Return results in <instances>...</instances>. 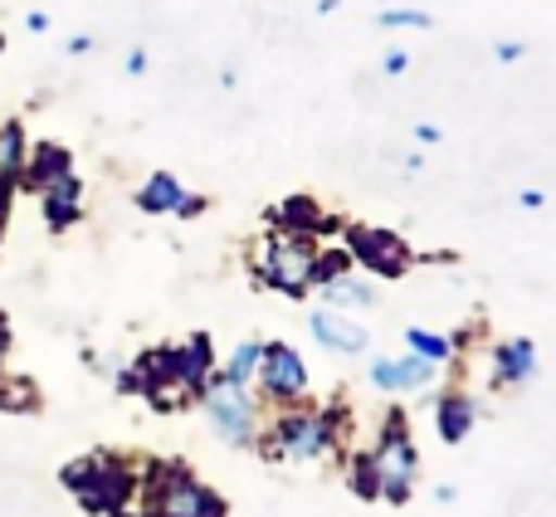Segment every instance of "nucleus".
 <instances>
[{"mask_svg": "<svg viewBox=\"0 0 556 517\" xmlns=\"http://www.w3.org/2000/svg\"><path fill=\"white\" fill-rule=\"evenodd\" d=\"M346 489L362 503H381V469H376L371 450H352V459H346Z\"/></svg>", "mask_w": 556, "mask_h": 517, "instance_id": "nucleus-21", "label": "nucleus"}, {"mask_svg": "<svg viewBox=\"0 0 556 517\" xmlns=\"http://www.w3.org/2000/svg\"><path fill=\"white\" fill-rule=\"evenodd\" d=\"M205 205H211V201H205V196L186 191V201L176 205V220H195V215H205Z\"/></svg>", "mask_w": 556, "mask_h": 517, "instance_id": "nucleus-28", "label": "nucleus"}, {"mask_svg": "<svg viewBox=\"0 0 556 517\" xmlns=\"http://www.w3.org/2000/svg\"><path fill=\"white\" fill-rule=\"evenodd\" d=\"M181 201H186V186L176 181L172 172L147 176V186L137 191V211H147V215H176V205Z\"/></svg>", "mask_w": 556, "mask_h": 517, "instance_id": "nucleus-18", "label": "nucleus"}, {"mask_svg": "<svg viewBox=\"0 0 556 517\" xmlns=\"http://www.w3.org/2000/svg\"><path fill=\"white\" fill-rule=\"evenodd\" d=\"M260 352H264V342H240L230 352V362L220 366V376L230 386H244V391H250L254 386V371H260Z\"/></svg>", "mask_w": 556, "mask_h": 517, "instance_id": "nucleus-24", "label": "nucleus"}, {"mask_svg": "<svg viewBox=\"0 0 556 517\" xmlns=\"http://www.w3.org/2000/svg\"><path fill=\"white\" fill-rule=\"evenodd\" d=\"M323 298H327V307H376V283L371 278H356V268H352V274L323 283Z\"/></svg>", "mask_w": 556, "mask_h": 517, "instance_id": "nucleus-19", "label": "nucleus"}, {"mask_svg": "<svg viewBox=\"0 0 556 517\" xmlns=\"http://www.w3.org/2000/svg\"><path fill=\"white\" fill-rule=\"evenodd\" d=\"M254 381H260V391L269 395L274 405H298V401H307V362H303V356H298L288 342H264Z\"/></svg>", "mask_w": 556, "mask_h": 517, "instance_id": "nucleus-9", "label": "nucleus"}, {"mask_svg": "<svg viewBox=\"0 0 556 517\" xmlns=\"http://www.w3.org/2000/svg\"><path fill=\"white\" fill-rule=\"evenodd\" d=\"M415 137H420V142H430V147H434V142H440V137H444V133H440V127H434V123H420V127H415Z\"/></svg>", "mask_w": 556, "mask_h": 517, "instance_id": "nucleus-34", "label": "nucleus"}, {"mask_svg": "<svg viewBox=\"0 0 556 517\" xmlns=\"http://www.w3.org/2000/svg\"><path fill=\"white\" fill-rule=\"evenodd\" d=\"M59 483L74 493L88 517H137V464L117 450L78 454L59 469Z\"/></svg>", "mask_w": 556, "mask_h": 517, "instance_id": "nucleus-2", "label": "nucleus"}, {"mask_svg": "<svg viewBox=\"0 0 556 517\" xmlns=\"http://www.w3.org/2000/svg\"><path fill=\"white\" fill-rule=\"evenodd\" d=\"M10 342H15V337H10V317L0 313V371H5V356H10Z\"/></svg>", "mask_w": 556, "mask_h": 517, "instance_id": "nucleus-32", "label": "nucleus"}, {"mask_svg": "<svg viewBox=\"0 0 556 517\" xmlns=\"http://www.w3.org/2000/svg\"><path fill=\"white\" fill-rule=\"evenodd\" d=\"M381 68H386V74H405V68H410V54H405V49H391Z\"/></svg>", "mask_w": 556, "mask_h": 517, "instance_id": "nucleus-30", "label": "nucleus"}, {"mask_svg": "<svg viewBox=\"0 0 556 517\" xmlns=\"http://www.w3.org/2000/svg\"><path fill=\"white\" fill-rule=\"evenodd\" d=\"M25 156H29L25 123H20V117H5V123H0V176H10V181L20 186V166H25Z\"/></svg>", "mask_w": 556, "mask_h": 517, "instance_id": "nucleus-20", "label": "nucleus"}, {"mask_svg": "<svg viewBox=\"0 0 556 517\" xmlns=\"http://www.w3.org/2000/svg\"><path fill=\"white\" fill-rule=\"evenodd\" d=\"M64 172H74V152H68L64 142H35L25 156V166H20V186L25 191H45L49 181H59Z\"/></svg>", "mask_w": 556, "mask_h": 517, "instance_id": "nucleus-15", "label": "nucleus"}, {"mask_svg": "<svg viewBox=\"0 0 556 517\" xmlns=\"http://www.w3.org/2000/svg\"><path fill=\"white\" fill-rule=\"evenodd\" d=\"M434 376H440V362L420 352H405L391 362V395H415V391H430Z\"/></svg>", "mask_w": 556, "mask_h": 517, "instance_id": "nucleus-17", "label": "nucleus"}, {"mask_svg": "<svg viewBox=\"0 0 556 517\" xmlns=\"http://www.w3.org/2000/svg\"><path fill=\"white\" fill-rule=\"evenodd\" d=\"M123 68H127V74H132V78H142V74H147V49H132Z\"/></svg>", "mask_w": 556, "mask_h": 517, "instance_id": "nucleus-31", "label": "nucleus"}, {"mask_svg": "<svg viewBox=\"0 0 556 517\" xmlns=\"http://www.w3.org/2000/svg\"><path fill=\"white\" fill-rule=\"evenodd\" d=\"M0 411L35 415L39 411V386L29 381V376H5V371H0Z\"/></svg>", "mask_w": 556, "mask_h": 517, "instance_id": "nucleus-22", "label": "nucleus"}, {"mask_svg": "<svg viewBox=\"0 0 556 517\" xmlns=\"http://www.w3.org/2000/svg\"><path fill=\"white\" fill-rule=\"evenodd\" d=\"M473 425H479V401H473L469 391H459V386H450V391L434 401V434H440L444 444H464L473 434Z\"/></svg>", "mask_w": 556, "mask_h": 517, "instance_id": "nucleus-14", "label": "nucleus"}, {"mask_svg": "<svg viewBox=\"0 0 556 517\" xmlns=\"http://www.w3.org/2000/svg\"><path fill=\"white\" fill-rule=\"evenodd\" d=\"M137 517H230L225 493L195 479L181 459H142L137 464Z\"/></svg>", "mask_w": 556, "mask_h": 517, "instance_id": "nucleus-1", "label": "nucleus"}, {"mask_svg": "<svg viewBox=\"0 0 556 517\" xmlns=\"http://www.w3.org/2000/svg\"><path fill=\"white\" fill-rule=\"evenodd\" d=\"M64 49H68V54H88V49H93V39H88V35H74Z\"/></svg>", "mask_w": 556, "mask_h": 517, "instance_id": "nucleus-35", "label": "nucleus"}, {"mask_svg": "<svg viewBox=\"0 0 556 517\" xmlns=\"http://www.w3.org/2000/svg\"><path fill=\"white\" fill-rule=\"evenodd\" d=\"M493 54H498V64H518V59L528 54V45H522V39H503V45L493 49Z\"/></svg>", "mask_w": 556, "mask_h": 517, "instance_id": "nucleus-29", "label": "nucleus"}, {"mask_svg": "<svg viewBox=\"0 0 556 517\" xmlns=\"http://www.w3.org/2000/svg\"><path fill=\"white\" fill-rule=\"evenodd\" d=\"M538 376V342L532 337H508L493 346V386H522Z\"/></svg>", "mask_w": 556, "mask_h": 517, "instance_id": "nucleus-16", "label": "nucleus"}, {"mask_svg": "<svg viewBox=\"0 0 556 517\" xmlns=\"http://www.w3.org/2000/svg\"><path fill=\"white\" fill-rule=\"evenodd\" d=\"M25 29H29V35H45V29H49V15H45V10H29V15H25Z\"/></svg>", "mask_w": 556, "mask_h": 517, "instance_id": "nucleus-33", "label": "nucleus"}, {"mask_svg": "<svg viewBox=\"0 0 556 517\" xmlns=\"http://www.w3.org/2000/svg\"><path fill=\"white\" fill-rule=\"evenodd\" d=\"M117 395H142L152 411H176L181 405V352L176 342L147 346L132 366L117 371Z\"/></svg>", "mask_w": 556, "mask_h": 517, "instance_id": "nucleus-6", "label": "nucleus"}, {"mask_svg": "<svg viewBox=\"0 0 556 517\" xmlns=\"http://www.w3.org/2000/svg\"><path fill=\"white\" fill-rule=\"evenodd\" d=\"M542 201H547V196H542V191H522V196H518V205H522V211H538Z\"/></svg>", "mask_w": 556, "mask_h": 517, "instance_id": "nucleus-36", "label": "nucleus"}, {"mask_svg": "<svg viewBox=\"0 0 556 517\" xmlns=\"http://www.w3.org/2000/svg\"><path fill=\"white\" fill-rule=\"evenodd\" d=\"M0 49H5V35H0Z\"/></svg>", "mask_w": 556, "mask_h": 517, "instance_id": "nucleus-37", "label": "nucleus"}, {"mask_svg": "<svg viewBox=\"0 0 556 517\" xmlns=\"http://www.w3.org/2000/svg\"><path fill=\"white\" fill-rule=\"evenodd\" d=\"M39 211H45V225L54 235L74 230V225L84 220V181H78L74 172H64L59 181H49L45 191H39Z\"/></svg>", "mask_w": 556, "mask_h": 517, "instance_id": "nucleus-12", "label": "nucleus"}, {"mask_svg": "<svg viewBox=\"0 0 556 517\" xmlns=\"http://www.w3.org/2000/svg\"><path fill=\"white\" fill-rule=\"evenodd\" d=\"M274 444L283 459H298V464H313V459H327V454L346 450V434H352V411L342 401H327V405H283L274 415Z\"/></svg>", "mask_w": 556, "mask_h": 517, "instance_id": "nucleus-3", "label": "nucleus"}, {"mask_svg": "<svg viewBox=\"0 0 556 517\" xmlns=\"http://www.w3.org/2000/svg\"><path fill=\"white\" fill-rule=\"evenodd\" d=\"M269 230H278V235H303V240H323V235L342 230V220H337V215H327L323 205L313 201V196H288V201H278L274 211H269Z\"/></svg>", "mask_w": 556, "mask_h": 517, "instance_id": "nucleus-10", "label": "nucleus"}, {"mask_svg": "<svg viewBox=\"0 0 556 517\" xmlns=\"http://www.w3.org/2000/svg\"><path fill=\"white\" fill-rule=\"evenodd\" d=\"M405 346L410 352H420V356H430V362H454V346H450V337H440V332H430V327H405Z\"/></svg>", "mask_w": 556, "mask_h": 517, "instance_id": "nucleus-25", "label": "nucleus"}, {"mask_svg": "<svg viewBox=\"0 0 556 517\" xmlns=\"http://www.w3.org/2000/svg\"><path fill=\"white\" fill-rule=\"evenodd\" d=\"M201 405H205V420H211L215 440L235 444V450H254V440H260V411H254L244 386H230L220 371H215V381H211V391L201 395Z\"/></svg>", "mask_w": 556, "mask_h": 517, "instance_id": "nucleus-7", "label": "nucleus"}, {"mask_svg": "<svg viewBox=\"0 0 556 517\" xmlns=\"http://www.w3.org/2000/svg\"><path fill=\"white\" fill-rule=\"evenodd\" d=\"M352 250L346 244H323V250H313V288H323V283H332V278H342V274H352Z\"/></svg>", "mask_w": 556, "mask_h": 517, "instance_id": "nucleus-23", "label": "nucleus"}, {"mask_svg": "<svg viewBox=\"0 0 556 517\" xmlns=\"http://www.w3.org/2000/svg\"><path fill=\"white\" fill-rule=\"evenodd\" d=\"M181 352V401H201L215 381V337L211 332H191L186 342H176Z\"/></svg>", "mask_w": 556, "mask_h": 517, "instance_id": "nucleus-11", "label": "nucleus"}, {"mask_svg": "<svg viewBox=\"0 0 556 517\" xmlns=\"http://www.w3.org/2000/svg\"><path fill=\"white\" fill-rule=\"evenodd\" d=\"M307 327H313V337L327 346V352L362 356L366 346H371V332H366L362 323H352V317H342V307H317V313L307 317Z\"/></svg>", "mask_w": 556, "mask_h": 517, "instance_id": "nucleus-13", "label": "nucleus"}, {"mask_svg": "<svg viewBox=\"0 0 556 517\" xmlns=\"http://www.w3.org/2000/svg\"><path fill=\"white\" fill-rule=\"evenodd\" d=\"M313 240H303V235H269V240L260 244V254H250V278L260 288H274V293L283 298H307V288H313Z\"/></svg>", "mask_w": 556, "mask_h": 517, "instance_id": "nucleus-5", "label": "nucleus"}, {"mask_svg": "<svg viewBox=\"0 0 556 517\" xmlns=\"http://www.w3.org/2000/svg\"><path fill=\"white\" fill-rule=\"evenodd\" d=\"M346 250H352V264L366 268L371 278H405L415 264V250L401 240L395 230H381V225H342Z\"/></svg>", "mask_w": 556, "mask_h": 517, "instance_id": "nucleus-8", "label": "nucleus"}, {"mask_svg": "<svg viewBox=\"0 0 556 517\" xmlns=\"http://www.w3.org/2000/svg\"><path fill=\"white\" fill-rule=\"evenodd\" d=\"M15 191L20 186L10 176H0V240H5V225H10V205H15Z\"/></svg>", "mask_w": 556, "mask_h": 517, "instance_id": "nucleus-27", "label": "nucleus"}, {"mask_svg": "<svg viewBox=\"0 0 556 517\" xmlns=\"http://www.w3.org/2000/svg\"><path fill=\"white\" fill-rule=\"evenodd\" d=\"M371 459L381 469V499L405 508L415 493V474H420V450H415V434H410V415L401 405L386 411V425L371 444Z\"/></svg>", "mask_w": 556, "mask_h": 517, "instance_id": "nucleus-4", "label": "nucleus"}, {"mask_svg": "<svg viewBox=\"0 0 556 517\" xmlns=\"http://www.w3.org/2000/svg\"><path fill=\"white\" fill-rule=\"evenodd\" d=\"M381 25H386V29H430L434 20L425 15V10H386Z\"/></svg>", "mask_w": 556, "mask_h": 517, "instance_id": "nucleus-26", "label": "nucleus"}]
</instances>
